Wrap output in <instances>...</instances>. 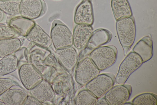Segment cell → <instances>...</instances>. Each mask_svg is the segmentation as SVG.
Segmentation results:
<instances>
[{
    "instance_id": "cell-1",
    "label": "cell",
    "mask_w": 157,
    "mask_h": 105,
    "mask_svg": "<svg viewBox=\"0 0 157 105\" xmlns=\"http://www.w3.org/2000/svg\"><path fill=\"white\" fill-rule=\"evenodd\" d=\"M116 29L119 41L126 55L135 39L136 30L134 17L132 16L117 20Z\"/></svg>"
},
{
    "instance_id": "cell-2",
    "label": "cell",
    "mask_w": 157,
    "mask_h": 105,
    "mask_svg": "<svg viewBox=\"0 0 157 105\" xmlns=\"http://www.w3.org/2000/svg\"><path fill=\"white\" fill-rule=\"evenodd\" d=\"M117 54V48L114 46H101L93 50L89 58L100 71L107 69L114 64Z\"/></svg>"
},
{
    "instance_id": "cell-3",
    "label": "cell",
    "mask_w": 157,
    "mask_h": 105,
    "mask_svg": "<svg viewBox=\"0 0 157 105\" xmlns=\"http://www.w3.org/2000/svg\"><path fill=\"white\" fill-rule=\"evenodd\" d=\"M50 37L56 49L71 46L73 44L72 34L68 27L59 20L52 24Z\"/></svg>"
},
{
    "instance_id": "cell-4",
    "label": "cell",
    "mask_w": 157,
    "mask_h": 105,
    "mask_svg": "<svg viewBox=\"0 0 157 105\" xmlns=\"http://www.w3.org/2000/svg\"><path fill=\"white\" fill-rule=\"evenodd\" d=\"M115 82V76L113 74H99L86 85V88L98 99L104 96Z\"/></svg>"
},
{
    "instance_id": "cell-5",
    "label": "cell",
    "mask_w": 157,
    "mask_h": 105,
    "mask_svg": "<svg viewBox=\"0 0 157 105\" xmlns=\"http://www.w3.org/2000/svg\"><path fill=\"white\" fill-rule=\"evenodd\" d=\"M143 62L140 57L133 52H130L121 63L115 81L118 84H124L130 75L139 68Z\"/></svg>"
},
{
    "instance_id": "cell-6",
    "label": "cell",
    "mask_w": 157,
    "mask_h": 105,
    "mask_svg": "<svg viewBox=\"0 0 157 105\" xmlns=\"http://www.w3.org/2000/svg\"><path fill=\"white\" fill-rule=\"evenodd\" d=\"M100 73V71L90 58L87 57L78 64L75 73V80L79 84L86 85Z\"/></svg>"
},
{
    "instance_id": "cell-7",
    "label": "cell",
    "mask_w": 157,
    "mask_h": 105,
    "mask_svg": "<svg viewBox=\"0 0 157 105\" xmlns=\"http://www.w3.org/2000/svg\"><path fill=\"white\" fill-rule=\"evenodd\" d=\"M47 10L44 0H21L20 14L25 18L33 20L43 15Z\"/></svg>"
},
{
    "instance_id": "cell-8",
    "label": "cell",
    "mask_w": 157,
    "mask_h": 105,
    "mask_svg": "<svg viewBox=\"0 0 157 105\" xmlns=\"http://www.w3.org/2000/svg\"><path fill=\"white\" fill-rule=\"evenodd\" d=\"M132 92L131 85L118 84L113 86L104 95L109 105H122L127 101Z\"/></svg>"
},
{
    "instance_id": "cell-9",
    "label": "cell",
    "mask_w": 157,
    "mask_h": 105,
    "mask_svg": "<svg viewBox=\"0 0 157 105\" xmlns=\"http://www.w3.org/2000/svg\"><path fill=\"white\" fill-rule=\"evenodd\" d=\"M74 20L76 24L93 25L94 16L91 0L82 1L76 8Z\"/></svg>"
},
{
    "instance_id": "cell-10",
    "label": "cell",
    "mask_w": 157,
    "mask_h": 105,
    "mask_svg": "<svg viewBox=\"0 0 157 105\" xmlns=\"http://www.w3.org/2000/svg\"><path fill=\"white\" fill-rule=\"evenodd\" d=\"M19 73L22 84L28 90H30L43 80L39 73L30 64L22 65L20 68Z\"/></svg>"
},
{
    "instance_id": "cell-11",
    "label": "cell",
    "mask_w": 157,
    "mask_h": 105,
    "mask_svg": "<svg viewBox=\"0 0 157 105\" xmlns=\"http://www.w3.org/2000/svg\"><path fill=\"white\" fill-rule=\"evenodd\" d=\"M91 26L77 24L74 28L72 34L73 44L78 49H82L87 46L93 32Z\"/></svg>"
},
{
    "instance_id": "cell-12",
    "label": "cell",
    "mask_w": 157,
    "mask_h": 105,
    "mask_svg": "<svg viewBox=\"0 0 157 105\" xmlns=\"http://www.w3.org/2000/svg\"><path fill=\"white\" fill-rule=\"evenodd\" d=\"M31 96L42 103L51 102L55 96V92L50 84L42 80L30 90Z\"/></svg>"
},
{
    "instance_id": "cell-13",
    "label": "cell",
    "mask_w": 157,
    "mask_h": 105,
    "mask_svg": "<svg viewBox=\"0 0 157 105\" xmlns=\"http://www.w3.org/2000/svg\"><path fill=\"white\" fill-rule=\"evenodd\" d=\"M26 37L29 41L46 49L49 48L52 44L51 37L36 24Z\"/></svg>"
},
{
    "instance_id": "cell-14",
    "label": "cell",
    "mask_w": 157,
    "mask_h": 105,
    "mask_svg": "<svg viewBox=\"0 0 157 105\" xmlns=\"http://www.w3.org/2000/svg\"><path fill=\"white\" fill-rule=\"evenodd\" d=\"M56 55L63 66L67 70H72L78 59L75 49L71 46L56 50Z\"/></svg>"
},
{
    "instance_id": "cell-15",
    "label": "cell",
    "mask_w": 157,
    "mask_h": 105,
    "mask_svg": "<svg viewBox=\"0 0 157 105\" xmlns=\"http://www.w3.org/2000/svg\"><path fill=\"white\" fill-rule=\"evenodd\" d=\"M133 52L137 54L143 63L150 60L153 55V42L149 36L141 39L134 46Z\"/></svg>"
},
{
    "instance_id": "cell-16",
    "label": "cell",
    "mask_w": 157,
    "mask_h": 105,
    "mask_svg": "<svg viewBox=\"0 0 157 105\" xmlns=\"http://www.w3.org/2000/svg\"><path fill=\"white\" fill-rule=\"evenodd\" d=\"M27 96L21 89L10 88L0 95V100L6 105H21Z\"/></svg>"
},
{
    "instance_id": "cell-17",
    "label": "cell",
    "mask_w": 157,
    "mask_h": 105,
    "mask_svg": "<svg viewBox=\"0 0 157 105\" xmlns=\"http://www.w3.org/2000/svg\"><path fill=\"white\" fill-rule=\"evenodd\" d=\"M112 34L109 30L100 28L94 31L87 45L90 49H94L109 42Z\"/></svg>"
},
{
    "instance_id": "cell-18",
    "label": "cell",
    "mask_w": 157,
    "mask_h": 105,
    "mask_svg": "<svg viewBox=\"0 0 157 105\" xmlns=\"http://www.w3.org/2000/svg\"><path fill=\"white\" fill-rule=\"evenodd\" d=\"M111 6L115 19L132 16V12L128 0H111Z\"/></svg>"
},
{
    "instance_id": "cell-19",
    "label": "cell",
    "mask_w": 157,
    "mask_h": 105,
    "mask_svg": "<svg viewBox=\"0 0 157 105\" xmlns=\"http://www.w3.org/2000/svg\"><path fill=\"white\" fill-rule=\"evenodd\" d=\"M9 25L13 28L18 34L26 36L35 24L33 20L22 16H13L9 21Z\"/></svg>"
},
{
    "instance_id": "cell-20",
    "label": "cell",
    "mask_w": 157,
    "mask_h": 105,
    "mask_svg": "<svg viewBox=\"0 0 157 105\" xmlns=\"http://www.w3.org/2000/svg\"><path fill=\"white\" fill-rule=\"evenodd\" d=\"M21 43L17 38L0 39V57L12 54L21 47Z\"/></svg>"
},
{
    "instance_id": "cell-21",
    "label": "cell",
    "mask_w": 157,
    "mask_h": 105,
    "mask_svg": "<svg viewBox=\"0 0 157 105\" xmlns=\"http://www.w3.org/2000/svg\"><path fill=\"white\" fill-rule=\"evenodd\" d=\"M18 65V60L14 55L11 54L0 60V77L15 71Z\"/></svg>"
},
{
    "instance_id": "cell-22",
    "label": "cell",
    "mask_w": 157,
    "mask_h": 105,
    "mask_svg": "<svg viewBox=\"0 0 157 105\" xmlns=\"http://www.w3.org/2000/svg\"><path fill=\"white\" fill-rule=\"evenodd\" d=\"M21 0L0 1V9L11 16L20 14V6Z\"/></svg>"
},
{
    "instance_id": "cell-23",
    "label": "cell",
    "mask_w": 157,
    "mask_h": 105,
    "mask_svg": "<svg viewBox=\"0 0 157 105\" xmlns=\"http://www.w3.org/2000/svg\"><path fill=\"white\" fill-rule=\"evenodd\" d=\"M132 103L133 105H157V95L149 92L142 93L134 98Z\"/></svg>"
},
{
    "instance_id": "cell-24",
    "label": "cell",
    "mask_w": 157,
    "mask_h": 105,
    "mask_svg": "<svg viewBox=\"0 0 157 105\" xmlns=\"http://www.w3.org/2000/svg\"><path fill=\"white\" fill-rule=\"evenodd\" d=\"M98 99L87 90L80 92L75 99L77 105H96Z\"/></svg>"
},
{
    "instance_id": "cell-25",
    "label": "cell",
    "mask_w": 157,
    "mask_h": 105,
    "mask_svg": "<svg viewBox=\"0 0 157 105\" xmlns=\"http://www.w3.org/2000/svg\"><path fill=\"white\" fill-rule=\"evenodd\" d=\"M18 34L12 27L0 23V39L14 38Z\"/></svg>"
},
{
    "instance_id": "cell-26",
    "label": "cell",
    "mask_w": 157,
    "mask_h": 105,
    "mask_svg": "<svg viewBox=\"0 0 157 105\" xmlns=\"http://www.w3.org/2000/svg\"><path fill=\"white\" fill-rule=\"evenodd\" d=\"M14 85L13 80L9 78L0 77V95Z\"/></svg>"
},
{
    "instance_id": "cell-27",
    "label": "cell",
    "mask_w": 157,
    "mask_h": 105,
    "mask_svg": "<svg viewBox=\"0 0 157 105\" xmlns=\"http://www.w3.org/2000/svg\"><path fill=\"white\" fill-rule=\"evenodd\" d=\"M23 105H41L42 103L32 96H27Z\"/></svg>"
},
{
    "instance_id": "cell-28",
    "label": "cell",
    "mask_w": 157,
    "mask_h": 105,
    "mask_svg": "<svg viewBox=\"0 0 157 105\" xmlns=\"http://www.w3.org/2000/svg\"><path fill=\"white\" fill-rule=\"evenodd\" d=\"M96 105H109L105 97L98 99Z\"/></svg>"
},
{
    "instance_id": "cell-29",
    "label": "cell",
    "mask_w": 157,
    "mask_h": 105,
    "mask_svg": "<svg viewBox=\"0 0 157 105\" xmlns=\"http://www.w3.org/2000/svg\"><path fill=\"white\" fill-rule=\"evenodd\" d=\"M4 17V13L0 9V22L3 20Z\"/></svg>"
},
{
    "instance_id": "cell-30",
    "label": "cell",
    "mask_w": 157,
    "mask_h": 105,
    "mask_svg": "<svg viewBox=\"0 0 157 105\" xmlns=\"http://www.w3.org/2000/svg\"><path fill=\"white\" fill-rule=\"evenodd\" d=\"M132 105L133 104L132 102L127 101V102L124 103L122 105Z\"/></svg>"
},
{
    "instance_id": "cell-31",
    "label": "cell",
    "mask_w": 157,
    "mask_h": 105,
    "mask_svg": "<svg viewBox=\"0 0 157 105\" xmlns=\"http://www.w3.org/2000/svg\"><path fill=\"white\" fill-rule=\"evenodd\" d=\"M6 105L4 103L1 101H0V105Z\"/></svg>"
},
{
    "instance_id": "cell-32",
    "label": "cell",
    "mask_w": 157,
    "mask_h": 105,
    "mask_svg": "<svg viewBox=\"0 0 157 105\" xmlns=\"http://www.w3.org/2000/svg\"><path fill=\"white\" fill-rule=\"evenodd\" d=\"M2 0H0V1H2Z\"/></svg>"
}]
</instances>
